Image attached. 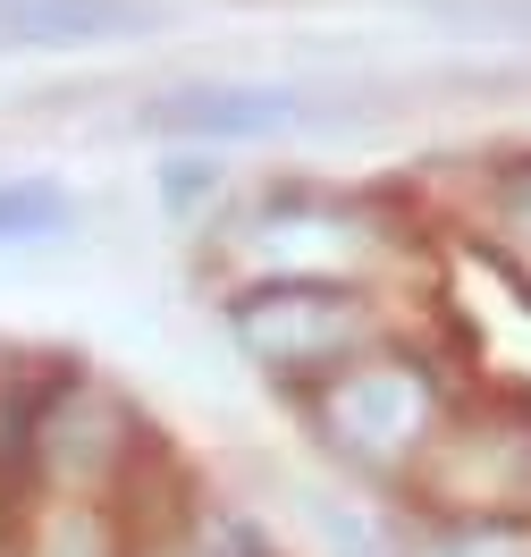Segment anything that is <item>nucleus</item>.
Masks as SVG:
<instances>
[{"label": "nucleus", "mask_w": 531, "mask_h": 557, "mask_svg": "<svg viewBox=\"0 0 531 557\" xmlns=\"http://www.w3.org/2000/svg\"><path fill=\"white\" fill-rule=\"evenodd\" d=\"M152 557H270L262 549V532L245 516H194L186 532H169Z\"/></svg>", "instance_id": "obj_6"}, {"label": "nucleus", "mask_w": 531, "mask_h": 557, "mask_svg": "<svg viewBox=\"0 0 531 557\" xmlns=\"http://www.w3.org/2000/svg\"><path fill=\"white\" fill-rule=\"evenodd\" d=\"M304 414L329 440V456H346L363 473L396 482V473H422L430 440L447 422V388H439V372H430L422 355L380 347V355H363V363H346L338 381L304 388Z\"/></svg>", "instance_id": "obj_2"}, {"label": "nucleus", "mask_w": 531, "mask_h": 557, "mask_svg": "<svg viewBox=\"0 0 531 557\" xmlns=\"http://www.w3.org/2000/svg\"><path fill=\"white\" fill-rule=\"evenodd\" d=\"M304 110H295V94H279V85H177V94H161V102H143V127L152 136H177L194 144V152H212V144H270L287 136Z\"/></svg>", "instance_id": "obj_3"}, {"label": "nucleus", "mask_w": 531, "mask_h": 557, "mask_svg": "<svg viewBox=\"0 0 531 557\" xmlns=\"http://www.w3.org/2000/svg\"><path fill=\"white\" fill-rule=\"evenodd\" d=\"M76 220H85L76 186H60V177H42V170H9V177H0V253H9V245L68 237Z\"/></svg>", "instance_id": "obj_5"}, {"label": "nucleus", "mask_w": 531, "mask_h": 557, "mask_svg": "<svg viewBox=\"0 0 531 557\" xmlns=\"http://www.w3.org/2000/svg\"><path fill=\"white\" fill-rule=\"evenodd\" d=\"M152 0H0V51H110L152 35Z\"/></svg>", "instance_id": "obj_4"}, {"label": "nucleus", "mask_w": 531, "mask_h": 557, "mask_svg": "<svg viewBox=\"0 0 531 557\" xmlns=\"http://www.w3.org/2000/svg\"><path fill=\"white\" fill-rule=\"evenodd\" d=\"M212 195H219V161L212 152H177L169 170H161V203H169L177 220H186L194 203H212Z\"/></svg>", "instance_id": "obj_8"}, {"label": "nucleus", "mask_w": 531, "mask_h": 557, "mask_svg": "<svg viewBox=\"0 0 531 557\" xmlns=\"http://www.w3.org/2000/svg\"><path fill=\"white\" fill-rule=\"evenodd\" d=\"M228 338L253 372H270L287 388H320L346 363L396 347V321L354 278H262V287L228 296Z\"/></svg>", "instance_id": "obj_1"}, {"label": "nucleus", "mask_w": 531, "mask_h": 557, "mask_svg": "<svg viewBox=\"0 0 531 557\" xmlns=\"http://www.w3.org/2000/svg\"><path fill=\"white\" fill-rule=\"evenodd\" d=\"M497 228H506V245H523V253H531V170L506 177V195H497Z\"/></svg>", "instance_id": "obj_9"}, {"label": "nucleus", "mask_w": 531, "mask_h": 557, "mask_svg": "<svg viewBox=\"0 0 531 557\" xmlns=\"http://www.w3.org/2000/svg\"><path fill=\"white\" fill-rule=\"evenodd\" d=\"M26 557H118V549H110V523H102V507H93V498H68L60 516L42 523V541H35Z\"/></svg>", "instance_id": "obj_7"}]
</instances>
